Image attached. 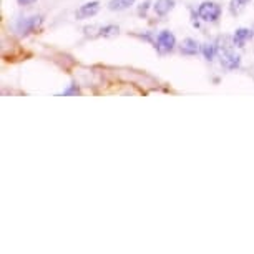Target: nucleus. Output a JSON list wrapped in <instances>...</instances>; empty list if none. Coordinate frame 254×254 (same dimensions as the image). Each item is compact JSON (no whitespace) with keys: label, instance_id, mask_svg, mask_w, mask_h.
Segmentation results:
<instances>
[{"label":"nucleus","instance_id":"f257e3e1","mask_svg":"<svg viewBox=\"0 0 254 254\" xmlns=\"http://www.w3.org/2000/svg\"><path fill=\"white\" fill-rule=\"evenodd\" d=\"M198 15L204 22H216L221 15V7L214 2H203L198 8Z\"/></svg>","mask_w":254,"mask_h":254},{"label":"nucleus","instance_id":"f03ea898","mask_svg":"<svg viewBox=\"0 0 254 254\" xmlns=\"http://www.w3.org/2000/svg\"><path fill=\"white\" fill-rule=\"evenodd\" d=\"M175 45H176V38L173 33L168 32V30H163L156 38V49H158V52H161V54L171 52L175 49Z\"/></svg>","mask_w":254,"mask_h":254},{"label":"nucleus","instance_id":"7ed1b4c3","mask_svg":"<svg viewBox=\"0 0 254 254\" xmlns=\"http://www.w3.org/2000/svg\"><path fill=\"white\" fill-rule=\"evenodd\" d=\"M98 10H100V3L97 2V0H93V2L83 3V5H80V8H76L75 18L76 20H85V18L97 15Z\"/></svg>","mask_w":254,"mask_h":254},{"label":"nucleus","instance_id":"20e7f679","mask_svg":"<svg viewBox=\"0 0 254 254\" xmlns=\"http://www.w3.org/2000/svg\"><path fill=\"white\" fill-rule=\"evenodd\" d=\"M40 23H42V17H32V18H23V20L18 22L17 27L22 35H28V33H32V32H37Z\"/></svg>","mask_w":254,"mask_h":254},{"label":"nucleus","instance_id":"39448f33","mask_svg":"<svg viewBox=\"0 0 254 254\" xmlns=\"http://www.w3.org/2000/svg\"><path fill=\"white\" fill-rule=\"evenodd\" d=\"M221 64L223 66H226L228 70H234L239 66V57L234 55L231 50H221Z\"/></svg>","mask_w":254,"mask_h":254},{"label":"nucleus","instance_id":"423d86ee","mask_svg":"<svg viewBox=\"0 0 254 254\" xmlns=\"http://www.w3.org/2000/svg\"><path fill=\"white\" fill-rule=\"evenodd\" d=\"M249 38H253V30H249V28H238L236 32H234V45L236 47H244V44L249 40Z\"/></svg>","mask_w":254,"mask_h":254},{"label":"nucleus","instance_id":"0eeeda50","mask_svg":"<svg viewBox=\"0 0 254 254\" xmlns=\"http://www.w3.org/2000/svg\"><path fill=\"white\" fill-rule=\"evenodd\" d=\"M198 50H199L198 42L193 40V38H186V40H183V44H181V54L183 55H196Z\"/></svg>","mask_w":254,"mask_h":254},{"label":"nucleus","instance_id":"6e6552de","mask_svg":"<svg viewBox=\"0 0 254 254\" xmlns=\"http://www.w3.org/2000/svg\"><path fill=\"white\" fill-rule=\"evenodd\" d=\"M175 7V2L173 0H156L155 3V12L158 13V15H166L168 12L171 10V8Z\"/></svg>","mask_w":254,"mask_h":254},{"label":"nucleus","instance_id":"1a4fd4ad","mask_svg":"<svg viewBox=\"0 0 254 254\" xmlns=\"http://www.w3.org/2000/svg\"><path fill=\"white\" fill-rule=\"evenodd\" d=\"M133 3H135V0H110V3H108V8L110 10H125V8H128V7H131Z\"/></svg>","mask_w":254,"mask_h":254},{"label":"nucleus","instance_id":"9d476101","mask_svg":"<svg viewBox=\"0 0 254 254\" xmlns=\"http://www.w3.org/2000/svg\"><path fill=\"white\" fill-rule=\"evenodd\" d=\"M120 33V28L117 25H107L100 28V35L102 37H117Z\"/></svg>","mask_w":254,"mask_h":254},{"label":"nucleus","instance_id":"9b49d317","mask_svg":"<svg viewBox=\"0 0 254 254\" xmlns=\"http://www.w3.org/2000/svg\"><path fill=\"white\" fill-rule=\"evenodd\" d=\"M203 55H204V59L208 62L214 60V57H216V47L211 45V44L203 45Z\"/></svg>","mask_w":254,"mask_h":254},{"label":"nucleus","instance_id":"f8f14e48","mask_svg":"<svg viewBox=\"0 0 254 254\" xmlns=\"http://www.w3.org/2000/svg\"><path fill=\"white\" fill-rule=\"evenodd\" d=\"M148 5H150V2H145L143 5L140 7V15H145L146 13V8H148Z\"/></svg>","mask_w":254,"mask_h":254},{"label":"nucleus","instance_id":"ddd939ff","mask_svg":"<svg viewBox=\"0 0 254 254\" xmlns=\"http://www.w3.org/2000/svg\"><path fill=\"white\" fill-rule=\"evenodd\" d=\"M33 2H37V0H18L20 5H30V3H33Z\"/></svg>","mask_w":254,"mask_h":254},{"label":"nucleus","instance_id":"4468645a","mask_svg":"<svg viewBox=\"0 0 254 254\" xmlns=\"http://www.w3.org/2000/svg\"><path fill=\"white\" fill-rule=\"evenodd\" d=\"M70 93H78V88H70V90H65L64 92V95H70Z\"/></svg>","mask_w":254,"mask_h":254},{"label":"nucleus","instance_id":"2eb2a0df","mask_svg":"<svg viewBox=\"0 0 254 254\" xmlns=\"http://www.w3.org/2000/svg\"><path fill=\"white\" fill-rule=\"evenodd\" d=\"M249 0H238V3H241V5H244V3H248Z\"/></svg>","mask_w":254,"mask_h":254}]
</instances>
